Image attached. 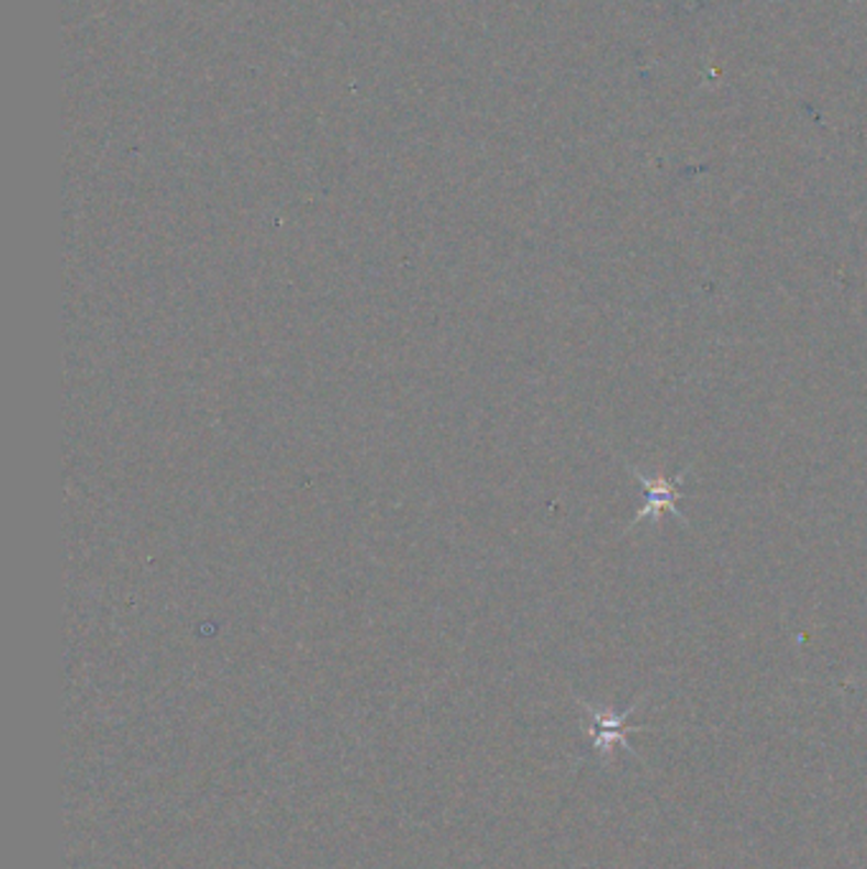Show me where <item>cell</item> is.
Wrapping results in <instances>:
<instances>
[{
    "instance_id": "obj_1",
    "label": "cell",
    "mask_w": 867,
    "mask_h": 869,
    "mask_svg": "<svg viewBox=\"0 0 867 869\" xmlns=\"http://www.w3.org/2000/svg\"><path fill=\"white\" fill-rule=\"evenodd\" d=\"M626 468H629V474L636 478L638 486H642V489L646 491V503H644L642 509H638V514L634 516V522H631L629 532H634L636 526H642L644 522H649V519L662 516V511H669V514L675 516L677 522L687 524L685 514L677 509V501L682 499V483H685V478H687V474H690L692 466H687L682 474H679L677 478H671V481H669V478H664V476L649 478V476L644 474V470H638L634 466H626Z\"/></svg>"
},
{
    "instance_id": "obj_2",
    "label": "cell",
    "mask_w": 867,
    "mask_h": 869,
    "mask_svg": "<svg viewBox=\"0 0 867 869\" xmlns=\"http://www.w3.org/2000/svg\"><path fill=\"white\" fill-rule=\"evenodd\" d=\"M590 714H593V735H596V747H601L603 753H608V747L613 743H621L623 747H629L626 735L634 733L638 727H629L626 720L634 714V706L626 710L623 714H608L601 710H593L590 706Z\"/></svg>"
}]
</instances>
